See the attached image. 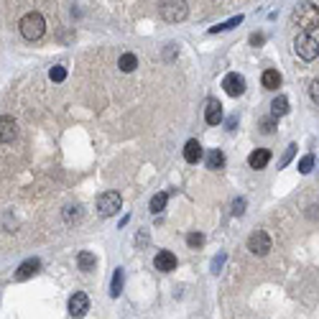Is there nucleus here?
<instances>
[{"label": "nucleus", "mask_w": 319, "mask_h": 319, "mask_svg": "<svg viewBox=\"0 0 319 319\" xmlns=\"http://www.w3.org/2000/svg\"><path fill=\"white\" fill-rule=\"evenodd\" d=\"M166 202H168V194H166V191H159V194H154V197H151V212H154V215L163 212Z\"/></svg>", "instance_id": "20"}, {"label": "nucleus", "mask_w": 319, "mask_h": 319, "mask_svg": "<svg viewBox=\"0 0 319 319\" xmlns=\"http://www.w3.org/2000/svg\"><path fill=\"white\" fill-rule=\"evenodd\" d=\"M222 87H225V92H227L230 97H240V95L245 92V77L238 74V72H230V74L222 79Z\"/></svg>", "instance_id": "7"}, {"label": "nucleus", "mask_w": 319, "mask_h": 319, "mask_svg": "<svg viewBox=\"0 0 319 319\" xmlns=\"http://www.w3.org/2000/svg\"><path fill=\"white\" fill-rule=\"evenodd\" d=\"M77 266H79V271H95V266H97V258H95V253H90V250H82L79 255H77Z\"/></svg>", "instance_id": "16"}, {"label": "nucleus", "mask_w": 319, "mask_h": 319, "mask_svg": "<svg viewBox=\"0 0 319 319\" xmlns=\"http://www.w3.org/2000/svg\"><path fill=\"white\" fill-rule=\"evenodd\" d=\"M222 166H225V154L220 151V148L207 154V168L209 171H217V168H222Z\"/></svg>", "instance_id": "17"}, {"label": "nucleus", "mask_w": 319, "mask_h": 319, "mask_svg": "<svg viewBox=\"0 0 319 319\" xmlns=\"http://www.w3.org/2000/svg\"><path fill=\"white\" fill-rule=\"evenodd\" d=\"M294 26H299L302 33H309L314 28H319V8L314 3H299L291 13Z\"/></svg>", "instance_id": "1"}, {"label": "nucleus", "mask_w": 319, "mask_h": 319, "mask_svg": "<svg viewBox=\"0 0 319 319\" xmlns=\"http://www.w3.org/2000/svg\"><path fill=\"white\" fill-rule=\"evenodd\" d=\"M120 204H123V197L118 194V191H105V194L97 197V212L102 217L115 215V212L120 209Z\"/></svg>", "instance_id": "5"}, {"label": "nucleus", "mask_w": 319, "mask_h": 319, "mask_svg": "<svg viewBox=\"0 0 319 319\" xmlns=\"http://www.w3.org/2000/svg\"><path fill=\"white\" fill-rule=\"evenodd\" d=\"M261 84L266 90H279L281 87V72L279 69H266L261 74Z\"/></svg>", "instance_id": "15"}, {"label": "nucleus", "mask_w": 319, "mask_h": 319, "mask_svg": "<svg viewBox=\"0 0 319 319\" xmlns=\"http://www.w3.org/2000/svg\"><path fill=\"white\" fill-rule=\"evenodd\" d=\"M18 28H20V36H23L26 41H38L41 36H44V31H46V20H44L41 13L31 10V13H26L23 18H20Z\"/></svg>", "instance_id": "2"}, {"label": "nucleus", "mask_w": 319, "mask_h": 319, "mask_svg": "<svg viewBox=\"0 0 319 319\" xmlns=\"http://www.w3.org/2000/svg\"><path fill=\"white\" fill-rule=\"evenodd\" d=\"M309 95H312V100L319 105V77L312 79V84H309Z\"/></svg>", "instance_id": "29"}, {"label": "nucleus", "mask_w": 319, "mask_h": 319, "mask_svg": "<svg viewBox=\"0 0 319 319\" xmlns=\"http://www.w3.org/2000/svg\"><path fill=\"white\" fill-rule=\"evenodd\" d=\"M312 166H314V156L309 154V156H304V159L299 161V171H302V174H309Z\"/></svg>", "instance_id": "25"}, {"label": "nucleus", "mask_w": 319, "mask_h": 319, "mask_svg": "<svg viewBox=\"0 0 319 319\" xmlns=\"http://www.w3.org/2000/svg\"><path fill=\"white\" fill-rule=\"evenodd\" d=\"M90 309V299H87V294H82V291H74L72 294V299H69V314L72 317H84Z\"/></svg>", "instance_id": "9"}, {"label": "nucleus", "mask_w": 319, "mask_h": 319, "mask_svg": "<svg viewBox=\"0 0 319 319\" xmlns=\"http://www.w3.org/2000/svg\"><path fill=\"white\" fill-rule=\"evenodd\" d=\"M250 41H253V44H263V33H253Z\"/></svg>", "instance_id": "31"}, {"label": "nucleus", "mask_w": 319, "mask_h": 319, "mask_svg": "<svg viewBox=\"0 0 319 319\" xmlns=\"http://www.w3.org/2000/svg\"><path fill=\"white\" fill-rule=\"evenodd\" d=\"M18 136V123L10 115H0V143H13Z\"/></svg>", "instance_id": "8"}, {"label": "nucleus", "mask_w": 319, "mask_h": 319, "mask_svg": "<svg viewBox=\"0 0 319 319\" xmlns=\"http://www.w3.org/2000/svg\"><path fill=\"white\" fill-rule=\"evenodd\" d=\"M268 161H271V154L266 151V148H255V151L248 156L250 168H266V166H268Z\"/></svg>", "instance_id": "14"}, {"label": "nucleus", "mask_w": 319, "mask_h": 319, "mask_svg": "<svg viewBox=\"0 0 319 319\" xmlns=\"http://www.w3.org/2000/svg\"><path fill=\"white\" fill-rule=\"evenodd\" d=\"M294 148H296V146H294V143H291V146H289V148H286V156H284V159H281V166H286V163H289V161H291V156H294Z\"/></svg>", "instance_id": "30"}, {"label": "nucleus", "mask_w": 319, "mask_h": 319, "mask_svg": "<svg viewBox=\"0 0 319 319\" xmlns=\"http://www.w3.org/2000/svg\"><path fill=\"white\" fill-rule=\"evenodd\" d=\"M49 77H51L54 82H64V77H67V69H64V67H54V69L49 72Z\"/></svg>", "instance_id": "28"}, {"label": "nucleus", "mask_w": 319, "mask_h": 319, "mask_svg": "<svg viewBox=\"0 0 319 319\" xmlns=\"http://www.w3.org/2000/svg\"><path fill=\"white\" fill-rule=\"evenodd\" d=\"M120 291H123V268H118V271H115V276H113V284H110V296L115 299V296H120Z\"/></svg>", "instance_id": "22"}, {"label": "nucleus", "mask_w": 319, "mask_h": 319, "mask_svg": "<svg viewBox=\"0 0 319 319\" xmlns=\"http://www.w3.org/2000/svg\"><path fill=\"white\" fill-rule=\"evenodd\" d=\"M118 67H120V72H136V67H138V59H136V54L125 51V54L118 59Z\"/></svg>", "instance_id": "19"}, {"label": "nucleus", "mask_w": 319, "mask_h": 319, "mask_svg": "<svg viewBox=\"0 0 319 319\" xmlns=\"http://www.w3.org/2000/svg\"><path fill=\"white\" fill-rule=\"evenodd\" d=\"M261 131H263V133H273V131H276V118H273V115L266 118V120H261Z\"/></svg>", "instance_id": "26"}, {"label": "nucleus", "mask_w": 319, "mask_h": 319, "mask_svg": "<svg viewBox=\"0 0 319 319\" xmlns=\"http://www.w3.org/2000/svg\"><path fill=\"white\" fill-rule=\"evenodd\" d=\"M38 268H41V261H38V258H28V261H23V263L18 266L15 279H18V281H26V279H31V276H33Z\"/></svg>", "instance_id": "13"}, {"label": "nucleus", "mask_w": 319, "mask_h": 319, "mask_svg": "<svg viewBox=\"0 0 319 319\" xmlns=\"http://www.w3.org/2000/svg\"><path fill=\"white\" fill-rule=\"evenodd\" d=\"M202 156H204V148H202V143H199L197 138L186 141V146H184V159H186L189 163H197V161H202Z\"/></svg>", "instance_id": "11"}, {"label": "nucleus", "mask_w": 319, "mask_h": 319, "mask_svg": "<svg viewBox=\"0 0 319 319\" xmlns=\"http://www.w3.org/2000/svg\"><path fill=\"white\" fill-rule=\"evenodd\" d=\"M238 23H243V15H235V18H230V20H225V23H220V26H215V28H209V33H220V31H227V28H232V26H238Z\"/></svg>", "instance_id": "23"}, {"label": "nucleus", "mask_w": 319, "mask_h": 319, "mask_svg": "<svg viewBox=\"0 0 319 319\" xmlns=\"http://www.w3.org/2000/svg\"><path fill=\"white\" fill-rule=\"evenodd\" d=\"M286 113H289V100H286L284 95H279V97L271 102V115H273V118H284Z\"/></svg>", "instance_id": "18"}, {"label": "nucleus", "mask_w": 319, "mask_h": 319, "mask_svg": "<svg viewBox=\"0 0 319 319\" xmlns=\"http://www.w3.org/2000/svg\"><path fill=\"white\" fill-rule=\"evenodd\" d=\"M79 217H82V207H79V204H69L67 209H64V222L72 225V222H77Z\"/></svg>", "instance_id": "21"}, {"label": "nucleus", "mask_w": 319, "mask_h": 319, "mask_svg": "<svg viewBox=\"0 0 319 319\" xmlns=\"http://www.w3.org/2000/svg\"><path fill=\"white\" fill-rule=\"evenodd\" d=\"M245 204H248V202H245L243 197H240V199H235V202H232V215H235V217H240L243 212H245Z\"/></svg>", "instance_id": "27"}, {"label": "nucleus", "mask_w": 319, "mask_h": 319, "mask_svg": "<svg viewBox=\"0 0 319 319\" xmlns=\"http://www.w3.org/2000/svg\"><path fill=\"white\" fill-rule=\"evenodd\" d=\"M294 51L304 61H314L319 56V44H317V38L312 33H299L294 38Z\"/></svg>", "instance_id": "3"}, {"label": "nucleus", "mask_w": 319, "mask_h": 319, "mask_svg": "<svg viewBox=\"0 0 319 319\" xmlns=\"http://www.w3.org/2000/svg\"><path fill=\"white\" fill-rule=\"evenodd\" d=\"M186 243H189L191 248H199V245H204V235H202V232H189V235H186Z\"/></svg>", "instance_id": "24"}, {"label": "nucleus", "mask_w": 319, "mask_h": 319, "mask_svg": "<svg viewBox=\"0 0 319 319\" xmlns=\"http://www.w3.org/2000/svg\"><path fill=\"white\" fill-rule=\"evenodd\" d=\"M248 250H250L253 255H266V253L271 250V238H268V232L255 230L253 235L248 238Z\"/></svg>", "instance_id": "6"}, {"label": "nucleus", "mask_w": 319, "mask_h": 319, "mask_svg": "<svg viewBox=\"0 0 319 319\" xmlns=\"http://www.w3.org/2000/svg\"><path fill=\"white\" fill-rule=\"evenodd\" d=\"M186 3L184 0H166V3H161L159 5V13H161V18L163 20H168V23H176V20H181V18H186Z\"/></svg>", "instance_id": "4"}, {"label": "nucleus", "mask_w": 319, "mask_h": 319, "mask_svg": "<svg viewBox=\"0 0 319 319\" xmlns=\"http://www.w3.org/2000/svg\"><path fill=\"white\" fill-rule=\"evenodd\" d=\"M154 266H156V271H161V273H171V271L176 268V255H174L171 250H159Z\"/></svg>", "instance_id": "10"}, {"label": "nucleus", "mask_w": 319, "mask_h": 319, "mask_svg": "<svg viewBox=\"0 0 319 319\" xmlns=\"http://www.w3.org/2000/svg\"><path fill=\"white\" fill-rule=\"evenodd\" d=\"M204 120H207V125H220L222 123V105L217 100H207Z\"/></svg>", "instance_id": "12"}]
</instances>
